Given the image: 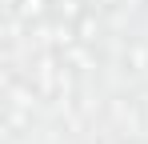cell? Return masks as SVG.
I'll use <instances>...</instances> for the list:
<instances>
[{
    "label": "cell",
    "instance_id": "6da1fadb",
    "mask_svg": "<svg viewBox=\"0 0 148 144\" xmlns=\"http://www.w3.org/2000/svg\"><path fill=\"white\" fill-rule=\"evenodd\" d=\"M24 20H40L44 12H48V0H20V8H16Z\"/></svg>",
    "mask_w": 148,
    "mask_h": 144
}]
</instances>
